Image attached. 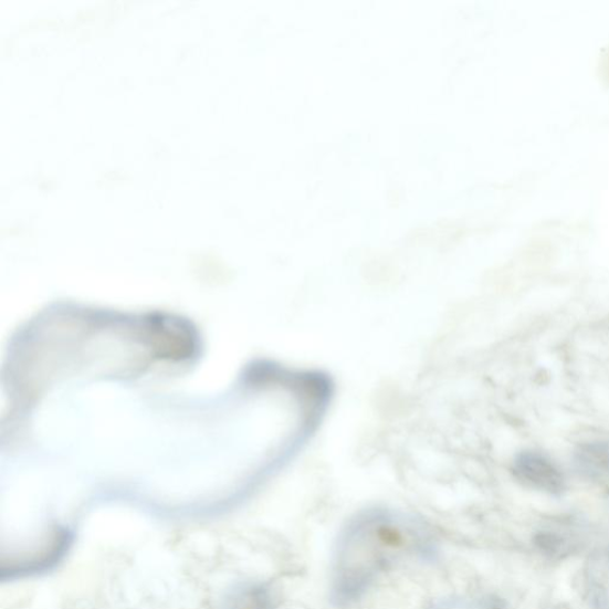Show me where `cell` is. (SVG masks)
Returning a JSON list of instances; mask_svg holds the SVG:
<instances>
[{"mask_svg":"<svg viewBox=\"0 0 609 609\" xmlns=\"http://www.w3.org/2000/svg\"><path fill=\"white\" fill-rule=\"evenodd\" d=\"M412 524L387 511H368L349 523L335 553L333 600L337 605L360 598L390 561L418 544Z\"/></svg>","mask_w":609,"mask_h":609,"instance_id":"cell-1","label":"cell"},{"mask_svg":"<svg viewBox=\"0 0 609 609\" xmlns=\"http://www.w3.org/2000/svg\"><path fill=\"white\" fill-rule=\"evenodd\" d=\"M513 472L527 485L543 491L556 493L565 486L564 473L558 465L539 451H523L514 460Z\"/></svg>","mask_w":609,"mask_h":609,"instance_id":"cell-2","label":"cell"},{"mask_svg":"<svg viewBox=\"0 0 609 609\" xmlns=\"http://www.w3.org/2000/svg\"><path fill=\"white\" fill-rule=\"evenodd\" d=\"M574 462L581 473L589 476L609 474V441H592L575 450Z\"/></svg>","mask_w":609,"mask_h":609,"instance_id":"cell-3","label":"cell"},{"mask_svg":"<svg viewBox=\"0 0 609 609\" xmlns=\"http://www.w3.org/2000/svg\"><path fill=\"white\" fill-rule=\"evenodd\" d=\"M223 609H273V597L264 586L244 585L230 592Z\"/></svg>","mask_w":609,"mask_h":609,"instance_id":"cell-4","label":"cell"}]
</instances>
